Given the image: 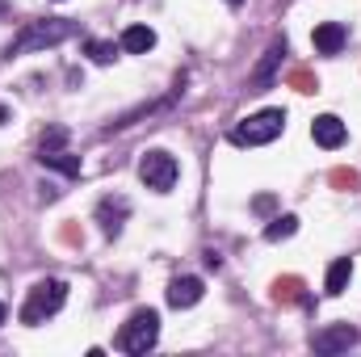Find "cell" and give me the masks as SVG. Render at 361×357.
<instances>
[{"mask_svg":"<svg viewBox=\"0 0 361 357\" xmlns=\"http://www.w3.org/2000/svg\"><path fill=\"white\" fill-rule=\"evenodd\" d=\"M72 34H76V25H72V21H63V17L30 21V25L13 38L8 55H25V51H38V47H55V42H63V38H72Z\"/></svg>","mask_w":361,"mask_h":357,"instance_id":"obj_1","label":"cell"},{"mask_svg":"<svg viewBox=\"0 0 361 357\" xmlns=\"http://www.w3.org/2000/svg\"><path fill=\"white\" fill-rule=\"evenodd\" d=\"M281 131H286V109H261V114L244 118V126L231 131V143H240V147H261V143H273Z\"/></svg>","mask_w":361,"mask_h":357,"instance_id":"obj_2","label":"cell"},{"mask_svg":"<svg viewBox=\"0 0 361 357\" xmlns=\"http://www.w3.org/2000/svg\"><path fill=\"white\" fill-rule=\"evenodd\" d=\"M63 298H68V286L63 282H38L34 290H30V298H25V307H21V324H42L47 315H55L59 307H63Z\"/></svg>","mask_w":361,"mask_h":357,"instance_id":"obj_3","label":"cell"},{"mask_svg":"<svg viewBox=\"0 0 361 357\" xmlns=\"http://www.w3.org/2000/svg\"><path fill=\"white\" fill-rule=\"evenodd\" d=\"M156 337H160V315H156V311H135V315L122 324V332H118V349H126V353H147V349L156 345Z\"/></svg>","mask_w":361,"mask_h":357,"instance_id":"obj_4","label":"cell"},{"mask_svg":"<svg viewBox=\"0 0 361 357\" xmlns=\"http://www.w3.org/2000/svg\"><path fill=\"white\" fill-rule=\"evenodd\" d=\"M139 177H143V185H147V189L169 193V189L177 185L180 169H177V160H173L169 152H147V156L139 160Z\"/></svg>","mask_w":361,"mask_h":357,"instance_id":"obj_5","label":"cell"},{"mask_svg":"<svg viewBox=\"0 0 361 357\" xmlns=\"http://www.w3.org/2000/svg\"><path fill=\"white\" fill-rule=\"evenodd\" d=\"M311 345H315V353H345L349 345H357V328L353 324H328L311 337Z\"/></svg>","mask_w":361,"mask_h":357,"instance_id":"obj_6","label":"cell"},{"mask_svg":"<svg viewBox=\"0 0 361 357\" xmlns=\"http://www.w3.org/2000/svg\"><path fill=\"white\" fill-rule=\"evenodd\" d=\"M311 139L319 143V147H328V152H336L345 139H349V126L336 118V114H319L315 122H311Z\"/></svg>","mask_w":361,"mask_h":357,"instance_id":"obj_7","label":"cell"},{"mask_svg":"<svg viewBox=\"0 0 361 357\" xmlns=\"http://www.w3.org/2000/svg\"><path fill=\"white\" fill-rule=\"evenodd\" d=\"M311 42H315V51H319V55H341V47L349 42V34H345V25H341V21H324V25H315Z\"/></svg>","mask_w":361,"mask_h":357,"instance_id":"obj_8","label":"cell"},{"mask_svg":"<svg viewBox=\"0 0 361 357\" xmlns=\"http://www.w3.org/2000/svg\"><path fill=\"white\" fill-rule=\"evenodd\" d=\"M202 290H206V286H202V277H177V282H173V286H169V307H193V303H197V298H202Z\"/></svg>","mask_w":361,"mask_h":357,"instance_id":"obj_9","label":"cell"},{"mask_svg":"<svg viewBox=\"0 0 361 357\" xmlns=\"http://www.w3.org/2000/svg\"><path fill=\"white\" fill-rule=\"evenodd\" d=\"M156 47V30L152 25H126V34H122V51H130V55H147Z\"/></svg>","mask_w":361,"mask_h":357,"instance_id":"obj_10","label":"cell"},{"mask_svg":"<svg viewBox=\"0 0 361 357\" xmlns=\"http://www.w3.org/2000/svg\"><path fill=\"white\" fill-rule=\"evenodd\" d=\"M349 282H353V261H349V257H341V261H332V265H328V282H324V290L336 298V294H345V290H349Z\"/></svg>","mask_w":361,"mask_h":357,"instance_id":"obj_11","label":"cell"},{"mask_svg":"<svg viewBox=\"0 0 361 357\" xmlns=\"http://www.w3.org/2000/svg\"><path fill=\"white\" fill-rule=\"evenodd\" d=\"M286 55V42H273L269 51H265V63L257 68V76H252V92H265V85L273 80V68H277V59Z\"/></svg>","mask_w":361,"mask_h":357,"instance_id":"obj_12","label":"cell"},{"mask_svg":"<svg viewBox=\"0 0 361 357\" xmlns=\"http://www.w3.org/2000/svg\"><path fill=\"white\" fill-rule=\"evenodd\" d=\"M97 214H101V227H105V236H118V227H122V219H126V202H122V198H118V202H114V198H105Z\"/></svg>","mask_w":361,"mask_h":357,"instance_id":"obj_13","label":"cell"},{"mask_svg":"<svg viewBox=\"0 0 361 357\" xmlns=\"http://www.w3.org/2000/svg\"><path fill=\"white\" fill-rule=\"evenodd\" d=\"M47 169H59V173H68V177H80V156H68V152H42L38 156Z\"/></svg>","mask_w":361,"mask_h":357,"instance_id":"obj_14","label":"cell"},{"mask_svg":"<svg viewBox=\"0 0 361 357\" xmlns=\"http://www.w3.org/2000/svg\"><path fill=\"white\" fill-rule=\"evenodd\" d=\"M294 231H298V219L294 214H277V219H269V227H265V240L277 244V240H290Z\"/></svg>","mask_w":361,"mask_h":357,"instance_id":"obj_15","label":"cell"},{"mask_svg":"<svg viewBox=\"0 0 361 357\" xmlns=\"http://www.w3.org/2000/svg\"><path fill=\"white\" fill-rule=\"evenodd\" d=\"M273 298H277V303H298V298H302V282H298V277H281V282L273 286Z\"/></svg>","mask_w":361,"mask_h":357,"instance_id":"obj_16","label":"cell"},{"mask_svg":"<svg viewBox=\"0 0 361 357\" xmlns=\"http://www.w3.org/2000/svg\"><path fill=\"white\" fill-rule=\"evenodd\" d=\"M85 51H89L92 63H114V55H118V47H114V42H89Z\"/></svg>","mask_w":361,"mask_h":357,"instance_id":"obj_17","label":"cell"},{"mask_svg":"<svg viewBox=\"0 0 361 357\" xmlns=\"http://www.w3.org/2000/svg\"><path fill=\"white\" fill-rule=\"evenodd\" d=\"M290 85H294L298 92H319V80H315L307 68H294V72H290Z\"/></svg>","mask_w":361,"mask_h":357,"instance_id":"obj_18","label":"cell"},{"mask_svg":"<svg viewBox=\"0 0 361 357\" xmlns=\"http://www.w3.org/2000/svg\"><path fill=\"white\" fill-rule=\"evenodd\" d=\"M63 143H68V131H63V126H51V131L42 135V152H59Z\"/></svg>","mask_w":361,"mask_h":357,"instance_id":"obj_19","label":"cell"},{"mask_svg":"<svg viewBox=\"0 0 361 357\" xmlns=\"http://www.w3.org/2000/svg\"><path fill=\"white\" fill-rule=\"evenodd\" d=\"M357 173H353V169H336V173H332V185H336V189H353V185H357Z\"/></svg>","mask_w":361,"mask_h":357,"instance_id":"obj_20","label":"cell"},{"mask_svg":"<svg viewBox=\"0 0 361 357\" xmlns=\"http://www.w3.org/2000/svg\"><path fill=\"white\" fill-rule=\"evenodd\" d=\"M252 206H257V214H269L273 206H277V198H273V193H261V198H257Z\"/></svg>","mask_w":361,"mask_h":357,"instance_id":"obj_21","label":"cell"},{"mask_svg":"<svg viewBox=\"0 0 361 357\" xmlns=\"http://www.w3.org/2000/svg\"><path fill=\"white\" fill-rule=\"evenodd\" d=\"M0 324H4V303H0Z\"/></svg>","mask_w":361,"mask_h":357,"instance_id":"obj_22","label":"cell"},{"mask_svg":"<svg viewBox=\"0 0 361 357\" xmlns=\"http://www.w3.org/2000/svg\"><path fill=\"white\" fill-rule=\"evenodd\" d=\"M227 4H240V0H227Z\"/></svg>","mask_w":361,"mask_h":357,"instance_id":"obj_23","label":"cell"}]
</instances>
